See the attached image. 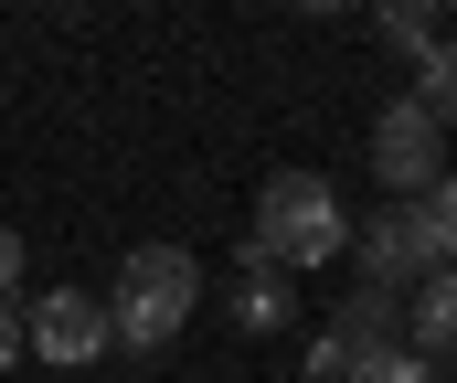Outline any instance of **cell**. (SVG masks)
<instances>
[{"mask_svg":"<svg viewBox=\"0 0 457 383\" xmlns=\"http://www.w3.org/2000/svg\"><path fill=\"white\" fill-rule=\"evenodd\" d=\"M341 246H351V213H341V192H330L320 171H277V181L255 192L245 266H277V277H298V266H330Z\"/></svg>","mask_w":457,"mask_h":383,"instance_id":"obj_1","label":"cell"},{"mask_svg":"<svg viewBox=\"0 0 457 383\" xmlns=\"http://www.w3.org/2000/svg\"><path fill=\"white\" fill-rule=\"evenodd\" d=\"M192 309H203V266H192V255L181 246H128L117 298H107V341L117 352H170Z\"/></svg>","mask_w":457,"mask_h":383,"instance_id":"obj_2","label":"cell"},{"mask_svg":"<svg viewBox=\"0 0 457 383\" xmlns=\"http://www.w3.org/2000/svg\"><path fill=\"white\" fill-rule=\"evenodd\" d=\"M372 171H383V192H394V203H426V192L447 181V128L426 118L415 96H394V107L372 118Z\"/></svg>","mask_w":457,"mask_h":383,"instance_id":"obj_3","label":"cell"},{"mask_svg":"<svg viewBox=\"0 0 457 383\" xmlns=\"http://www.w3.org/2000/svg\"><path fill=\"white\" fill-rule=\"evenodd\" d=\"M383 352H404V298H394V287H351L341 320L309 341V373H361V362H383Z\"/></svg>","mask_w":457,"mask_h":383,"instance_id":"obj_4","label":"cell"},{"mask_svg":"<svg viewBox=\"0 0 457 383\" xmlns=\"http://www.w3.org/2000/svg\"><path fill=\"white\" fill-rule=\"evenodd\" d=\"M21 352H43L54 373H86L96 352H117V341H107V298H86V287L32 298V309H21Z\"/></svg>","mask_w":457,"mask_h":383,"instance_id":"obj_5","label":"cell"},{"mask_svg":"<svg viewBox=\"0 0 457 383\" xmlns=\"http://www.w3.org/2000/svg\"><path fill=\"white\" fill-rule=\"evenodd\" d=\"M351 246H361V277H372V287H426V277H436V235H426V213H415V203H394V213L351 224Z\"/></svg>","mask_w":457,"mask_h":383,"instance_id":"obj_6","label":"cell"},{"mask_svg":"<svg viewBox=\"0 0 457 383\" xmlns=\"http://www.w3.org/2000/svg\"><path fill=\"white\" fill-rule=\"evenodd\" d=\"M404 352H415V362H457V266H436V277L415 287V309H404Z\"/></svg>","mask_w":457,"mask_h":383,"instance_id":"obj_7","label":"cell"},{"mask_svg":"<svg viewBox=\"0 0 457 383\" xmlns=\"http://www.w3.org/2000/svg\"><path fill=\"white\" fill-rule=\"evenodd\" d=\"M224 309H234V330H245V341H266V330L287 320V277H277V266H245V287H234Z\"/></svg>","mask_w":457,"mask_h":383,"instance_id":"obj_8","label":"cell"},{"mask_svg":"<svg viewBox=\"0 0 457 383\" xmlns=\"http://www.w3.org/2000/svg\"><path fill=\"white\" fill-rule=\"evenodd\" d=\"M415 107H426L436 128H457V43H436V54H426V86H415Z\"/></svg>","mask_w":457,"mask_h":383,"instance_id":"obj_9","label":"cell"},{"mask_svg":"<svg viewBox=\"0 0 457 383\" xmlns=\"http://www.w3.org/2000/svg\"><path fill=\"white\" fill-rule=\"evenodd\" d=\"M372 21H383V32H394V43H415V54H436V43H447V21H436V11H426V0H383V11H372Z\"/></svg>","mask_w":457,"mask_h":383,"instance_id":"obj_10","label":"cell"},{"mask_svg":"<svg viewBox=\"0 0 457 383\" xmlns=\"http://www.w3.org/2000/svg\"><path fill=\"white\" fill-rule=\"evenodd\" d=\"M415 213H426V235H436V266H457V171L426 192V203H415Z\"/></svg>","mask_w":457,"mask_h":383,"instance_id":"obj_11","label":"cell"},{"mask_svg":"<svg viewBox=\"0 0 457 383\" xmlns=\"http://www.w3.org/2000/svg\"><path fill=\"white\" fill-rule=\"evenodd\" d=\"M341 383H436V362H415V352H383V362H361Z\"/></svg>","mask_w":457,"mask_h":383,"instance_id":"obj_12","label":"cell"},{"mask_svg":"<svg viewBox=\"0 0 457 383\" xmlns=\"http://www.w3.org/2000/svg\"><path fill=\"white\" fill-rule=\"evenodd\" d=\"M0 298H21V224H0Z\"/></svg>","mask_w":457,"mask_h":383,"instance_id":"obj_13","label":"cell"},{"mask_svg":"<svg viewBox=\"0 0 457 383\" xmlns=\"http://www.w3.org/2000/svg\"><path fill=\"white\" fill-rule=\"evenodd\" d=\"M11 362H21V309L0 298V373H11Z\"/></svg>","mask_w":457,"mask_h":383,"instance_id":"obj_14","label":"cell"}]
</instances>
